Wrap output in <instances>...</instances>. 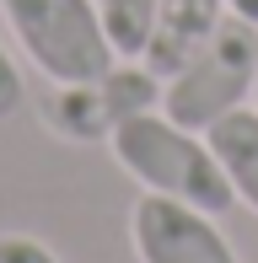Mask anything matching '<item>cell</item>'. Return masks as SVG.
I'll list each match as a JSON object with an SVG mask.
<instances>
[{
    "instance_id": "11",
    "label": "cell",
    "mask_w": 258,
    "mask_h": 263,
    "mask_svg": "<svg viewBox=\"0 0 258 263\" xmlns=\"http://www.w3.org/2000/svg\"><path fill=\"white\" fill-rule=\"evenodd\" d=\"M226 11H231V16H242V22H253V27H258V0H226Z\"/></svg>"
},
{
    "instance_id": "1",
    "label": "cell",
    "mask_w": 258,
    "mask_h": 263,
    "mask_svg": "<svg viewBox=\"0 0 258 263\" xmlns=\"http://www.w3.org/2000/svg\"><path fill=\"white\" fill-rule=\"evenodd\" d=\"M108 151L145 194L183 199V204H194L205 215L237 210V188H231V177H226V166H220L215 145H210V135L183 129L178 118H167L161 107H145V113L124 118V124L113 129Z\"/></svg>"
},
{
    "instance_id": "2",
    "label": "cell",
    "mask_w": 258,
    "mask_h": 263,
    "mask_svg": "<svg viewBox=\"0 0 258 263\" xmlns=\"http://www.w3.org/2000/svg\"><path fill=\"white\" fill-rule=\"evenodd\" d=\"M0 16L38 76H49L54 86H76L119 65L97 0H0Z\"/></svg>"
},
{
    "instance_id": "6",
    "label": "cell",
    "mask_w": 258,
    "mask_h": 263,
    "mask_svg": "<svg viewBox=\"0 0 258 263\" xmlns=\"http://www.w3.org/2000/svg\"><path fill=\"white\" fill-rule=\"evenodd\" d=\"M226 16H231L226 0H161V6H156V22H151V43H145L140 59H145L161 81L178 76V70L220 32Z\"/></svg>"
},
{
    "instance_id": "7",
    "label": "cell",
    "mask_w": 258,
    "mask_h": 263,
    "mask_svg": "<svg viewBox=\"0 0 258 263\" xmlns=\"http://www.w3.org/2000/svg\"><path fill=\"white\" fill-rule=\"evenodd\" d=\"M205 135L215 145L220 166H226L231 188H237V204H248L258 215V107H237Z\"/></svg>"
},
{
    "instance_id": "12",
    "label": "cell",
    "mask_w": 258,
    "mask_h": 263,
    "mask_svg": "<svg viewBox=\"0 0 258 263\" xmlns=\"http://www.w3.org/2000/svg\"><path fill=\"white\" fill-rule=\"evenodd\" d=\"M253 107H258V76H253Z\"/></svg>"
},
{
    "instance_id": "10",
    "label": "cell",
    "mask_w": 258,
    "mask_h": 263,
    "mask_svg": "<svg viewBox=\"0 0 258 263\" xmlns=\"http://www.w3.org/2000/svg\"><path fill=\"white\" fill-rule=\"evenodd\" d=\"M22 102H27V86H22V70H16V59L6 54V43H0V118L22 113Z\"/></svg>"
},
{
    "instance_id": "3",
    "label": "cell",
    "mask_w": 258,
    "mask_h": 263,
    "mask_svg": "<svg viewBox=\"0 0 258 263\" xmlns=\"http://www.w3.org/2000/svg\"><path fill=\"white\" fill-rule=\"evenodd\" d=\"M258 76V27L242 16H226L220 32L199 49L178 76L161 81V113L183 129H215L226 113L248 107Z\"/></svg>"
},
{
    "instance_id": "8",
    "label": "cell",
    "mask_w": 258,
    "mask_h": 263,
    "mask_svg": "<svg viewBox=\"0 0 258 263\" xmlns=\"http://www.w3.org/2000/svg\"><path fill=\"white\" fill-rule=\"evenodd\" d=\"M156 6H161V0H97V16H102V27H108L119 59H140V54H145Z\"/></svg>"
},
{
    "instance_id": "9",
    "label": "cell",
    "mask_w": 258,
    "mask_h": 263,
    "mask_svg": "<svg viewBox=\"0 0 258 263\" xmlns=\"http://www.w3.org/2000/svg\"><path fill=\"white\" fill-rule=\"evenodd\" d=\"M0 263H60V258L49 242H38L27 231H0Z\"/></svg>"
},
{
    "instance_id": "5",
    "label": "cell",
    "mask_w": 258,
    "mask_h": 263,
    "mask_svg": "<svg viewBox=\"0 0 258 263\" xmlns=\"http://www.w3.org/2000/svg\"><path fill=\"white\" fill-rule=\"evenodd\" d=\"M129 247L140 263H237L215 215L167 194H140L129 210Z\"/></svg>"
},
{
    "instance_id": "4",
    "label": "cell",
    "mask_w": 258,
    "mask_h": 263,
    "mask_svg": "<svg viewBox=\"0 0 258 263\" xmlns=\"http://www.w3.org/2000/svg\"><path fill=\"white\" fill-rule=\"evenodd\" d=\"M145 107H161V76L145 59H119L113 70H102L91 81L54 86L43 102V118L70 145H97V140H113V129Z\"/></svg>"
}]
</instances>
